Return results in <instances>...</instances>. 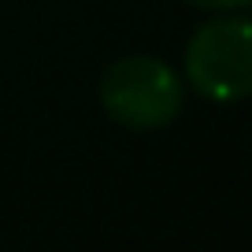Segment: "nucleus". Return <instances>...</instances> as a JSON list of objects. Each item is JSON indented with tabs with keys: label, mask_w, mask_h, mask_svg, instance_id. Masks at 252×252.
<instances>
[{
	"label": "nucleus",
	"mask_w": 252,
	"mask_h": 252,
	"mask_svg": "<svg viewBox=\"0 0 252 252\" xmlns=\"http://www.w3.org/2000/svg\"><path fill=\"white\" fill-rule=\"evenodd\" d=\"M182 100V78L156 56L115 60L100 78V108L130 130H159L174 123Z\"/></svg>",
	"instance_id": "obj_1"
},
{
	"label": "nucleus",
	"mask_w": 252,
	"mask_h": 252,
	"mask_svg": "<svg viewBox=\"0 0 252 252\" xmlns=\"http://www.w3.org/2000/svg\"><path fill=\"white\" fill-rule=\"evenodd\" d=\"M186 74L200 96L237 104L252 86V23L245 15L204 23L189 37Z\"/></svg>",
	"instance_id": "obj_2"
},
{
	"label": "nucleus",
	"mask_w": 252,
	"mask_h": 252,
	"mask_svg": "<svg viewBox=\"0 0 252 252\" xmlns=\"http://www.w3.org/2000/svg\"><path fill=\"white\" fill-rule=\"evenodd\" d=\"M193 8H204V11H241L249 8V0H186Z\"/></svg>",
	"instance_id": "obj_3"
}]
</instances>
